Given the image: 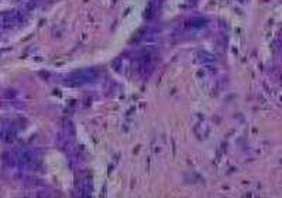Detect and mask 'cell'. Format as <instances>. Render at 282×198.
Returning a JSON list of instances; mask_svg holds the SVG:
<instances>
[{
    "label": "cell",
    "mask_w": 282,
    "mask_h": 198,
    "mask_svg": "<svg viewBox=\"0 0 282 198\" xmlns=\"http://www.w3.org/2000/svg\"><path fill=\"white\" fill-rule=\"evenodd\" d=\"M24 13L20 10L0 13V28H11L24 22Z\"/></svg>",
    "instance_id": "6da1fadb"
},
{
    "label": "cell",
    "mask_w": 282,
    "mask_h": 198,
    "mask_svg": "<svg viewBox=\"0 0 282 198\" xmlns=\"http://www.w3.org/2000/svg\"><path fill=\"white\" fill-rule=\"evenodd\" d=\"M96 71L93 69H82V71H78V73H73L68 78V84H73V85H82V84H88L90 81H93L96 78Z\"/></svg>",
    "instance_id": "7a4b0ae2"
},
{
    "label": "cell",
    "mask_w": 282,
    "mask_h": 198,
    "mask_svg": "<svg viewBox=\"0 0 282 198\" xmlns=\"http://www.w3.org/2000/svg\"><path fill=\"white\" fill-rule=\"evenodd\" d=\"M18 161L23 164H34L35 161H39L40 154L35 150H31V149H26V150H22L18 153Z\"/></svg>",
    "instance_id": "3957f363"
},
{
    "label": "cell",
    "mask_w": 282,
    "mask_h": 198,
    "mask_svg": "<svg viewBox=\"0 0 282 198\" xmlns=\"http://www.w3.org/2000/svg\"><path fill=\"white\" fill-rule=\"evenodd\" d=\"M206 26V19H202V17H195V19H191L186 23V27L189 28H202Z\"/></svg>",
    "instance_id": "277c9868"
},
{
    "label": "cell",
    "mask_w": 282,
    "mask_h": 198,
    "mask_svg": "<svg viewBox=\"0 0 282 198\" xmlns=\"http://www.w3.org/2000/svg\"><path fill=\"white\" fill-rule=\"evenodd\" d=\"M18 2H28V0H18Z\"/></svg>",
    "instance_id": "5b68a950"
}]
</instances>
